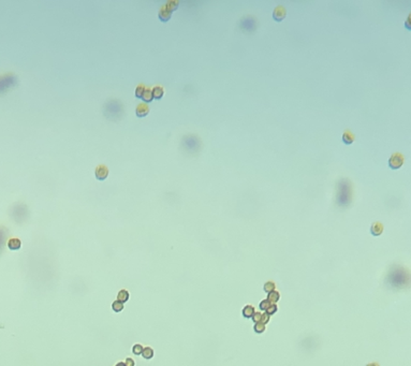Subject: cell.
Returning <instances> with one entry per match:
<instances>
[{
	"label": "cell",
	"mask_w": 411,
	"mask_h": 366,
	"mask_svg": "<svg viewBox=\"0 0 411 366\" xmlns=\"http://www.w3.org/2000/svg\"><path fill=\"white\" fill-rule=\"evenodd\" d=\"M405 163V157L402 153H394L391 155V157L389 158V161H387V165H389L390 169L392 170H398L404 165Z\"/></svg>",
	"instance_id": "cell-1"
},
{
	"label": "cell",
	"mask_w": 411,
	"mask_h": 366,
	"mask_svg": "<svg viewBox=\"0 0 411 366\" xmlns=\"http://www.w3.org/2000/svg\"><path fill=\"white\" fill-rule=\"evenodd\" d=\"M287 10L283 6H277L273 11V20L276 22H281L286 18Z\"/></svg>",
	"instance_id": "cell-2"
},
{
	"label": "cell",
	"mask_w": 411,
	"mask_h": 366,
	"mask_svg": "<svg viewBox=\"0 0 411 366\" xmlns=\"http://www.w3.org/2000/svg\"><path fill=\"white\" fill-rule=\"evenodd\" d=\"M94 175H96V178L98 180H104L109 176V169L104 165H98L96 168V171H94Z\"/></svg>",
	"instance_id": "cell-3"
},
{
	"label": "cell",
	"mask_w": 411,
	"mask_h": 366,
	"mask_svg": "<svg viewBox=\"0 0 411 366\" xmlns=\"http://www.w3.org/2000/svg\"><path fill=\"white\" fill-rule=\"evenodd\" d=\"M135 114L138 117H145L149 114V106L147 105L146 103H141L136 106L135 109Z\"/></svg>",
	"instance_id": "cell-4"
},
{
	"label": "cell",
	"mask_w": 411,
	"mask_h": 366,
	"mask_svg": "<svg viewBox=\"0 0 411 366\" xmlns=\"http://www.w3.org/2000/svg\"><path fill=\"white\" fill-rule=\"evenodd\" d=\"M171 16H172V13H171L170 11H168V10L165 9V7H162L161 9L159 10V12H158V17H159V20L163 23L168 22V20H171Z\"/></svg>",
	"instance_id": "cell-5"
},
{
	"label": "cell",
	"mask_w": 411,
	"mask_h": 366,
	"mask_svg": "<svg viewBox=\"0 0 411 366\" xmlns=\"http://www.w3.org/2000/svg\"><path fill=\"white\" fill-rule=\"evenodd\" d=\"M383 232V226L381 222H374L370 227V233L374 236H379Z\"/></svg>",
	"instance_id": "cell-6"
},
{
	"label": "cell",
	"mask_w": 411,
	"mask_h": 366,
	"mask_svg": "<svg viewBox=\"0 0 411 366\" xmlns=\"http://www.w3.org/2000/svg\"><path fill=\"white\" fill-rule=\"evenodd\" d=\"M354 140H355L354 134L352 133V132H350L349 130H347V131H345L342 133V142L345 143L346 145L352 144V143L354 142Z\"/></svg>",
	"instance_id": "cell-7"
},
{
	"label": "cell",
	"mask_w": 411,
	"mask_h": 366,
	"mask_svg": "<svg viewBox=\"0 0 411 366\" xmlns=\"http://www.w3.org/2000/svg\"><path fill=\"white\" fill-rule=\"evenodd\" d=\"M151 92H153L154 98L157 99V100H160L164 94V88L162 87V86H155V87L151 89Z\"/></svg>",
	"instance_id": "cell-8"
},
{
	"label": "cell",
	"mask_w": 411,
	"mask_h": 366,
	"mask_svg": "<svg viewBox=\"0 0 411 366\" xmlns=\"http://www.w3.org/2000/svg\"><path fill=\"white\" fill-rule=\"evenodd\" d=\"M178 6H180V2H178L177 0H168L164 7H165V9L168 10V11H170L171 13H172V12L176 11V10L178 9Z\"/></svg>",
	"instance_id": "cell-9"
},
{
	"label": "cell",
	"mask_w": 411,
	"mask_h": 366,
	"mask_svg": "<svg viewBox=\"0 0 411 366\" xmlns=\"http://www.w3.org/2000/svg\"><path fill=\"white\" fill-rule=\"evenodd\" d=\"M20 241L18 238H11L8 242V247L11 250H17L20 248Z\"/></svg>",
	"instance_id": "cell-10"
},
{
	"label": "cell",
	"mask_w": 411,
	"mask_h": 366,
	"mask_svg": "<svg viewBox=\"0 0 411 366\" xmlns=\"http://www.w3.org/2000/svg\"><path fill=\"white\" fill-rule=\"evenodd\" d=\"M141 99H142V100L144 101L145 103L151 102V101L154 100V96H153V92H151L150 88H146V89H145L144 94H143V96H142V98H141Z\"/></svg>",
	"instance_id": "cell-11"
},
{
	"label": "cell",
	"mask_w": 411,
	"mask_h": 366,
	"mask_svg": "<svg viewBox=\"0 0 411 366\" xmlns=\"http://www.w3.org/2000/svg\"><path fill=\"white\" fill-rule=\"evenodd\" d=\"M117 298H118L117 301H119L120 303H126L129 300V292L126 291V290H121V291H119Z\"/></svg>",
	"instance_id": "cell-12"
},
{
	"label": "cell",
	"mask_w": 411,
	"mask_h": 366,
	"mask_svg": "<svg viewBox=\"0 0 411 366\" xmlns=\"http://www.w3.org/2000/svg\"><path fill=\"white\" fill-rule=\"evenodd\" d=\"M254 313V308L250 305H247L245 308L243 309V315L245 318H251Z\"/></svg>",
	"instance_id": "cell-13"
},
{
	"label": "cell",
	"mask_w": 411,
	"mask_h": 366,
	"mask_svg": "<svg viewBox=\"0 0 411 366\" xmlns=\"http://www.w3.org/2000/svg\"><path fill=\"white\" fill-rule=\"evenodd\" d=\"M142 355H143V357H144V359H146V360L151 359V357H154V350L150 348V347H146V348L143 349Z\"/></svg>",
	"instance_id": "cell-14"
},
{
	"label": "cell",
	"mask_w": 411,
	"mask_h": 366,
	"mask_svg": "<svg viewBox=\"0 0 411 366\" xmlns=\"http://www.w3.org/2000/svg\"><path fill=\"white\" fill-rule=\"evenodd\" d=\"M279 300V293L277 291H272L268 293V296H267V301L269 303H276L277 301Z\"/></svg>",
	"instance_id": "cell-15"
},
{
	"label": "cell",
	"mask_w": 411,
	"mask_h": 366,
	"mask_svg": "<svg viewBox=\"0 0 411 366\" xmlns=\"http://www.w3.org/2000/svg\"><path fill=\"white\" fill-rule=\"evenodd\" d=\"M112 308H113V310L115 311V312H119V311H121L124 309V305H123V303H120L119 301H115V302L112 304Z\"/></svg>",
	"instance_id": "cell-16"
},
{
	"label": "cell",
	"mask_w": 411,
	"mask_h": 366,
	"mask_svg": "<svg viewBox=\"0 0 411 366\" xmlns=\"http://www.w3.org/2000/svg\"><path fill=\"white\" fill-rule=\"evenodd\" d=\"M145 89H146V87H145L144 85L136 86V88H135V97H136V98H142V96H143V94H144Z\"/></svg>",
	"instance_id": "cell-17"
},
{
	"label": "cell",
	"mask_w": 411,
	"mask_h": 366,
	"mask_svg": "<svg viewBox=\"0 0 411 366\" xmlns=\"http://www.w3.org/2000/svg\"><path fill=\"white\" fill-rule=\"evenodd\" d=\"M264 290L266 292H272V291H275V283H272V281H269V283H266L264 285Z\"/></svg>",
	"instance_id": "cell-18"
},
{
	"label": "cell",
	"mask_w": 411,
	"mask_h": 366,
	"mask_svg": "<svg viewBox=\"0 0 411 366\" xmlns=\"http://www.w3.org/2000/svg\"><path fill=\"white\" fill-rule=\"evenodd\" d=\"M254 331L257 332V333H263V332L265 331V324H262V323H256V325H254Z\"/></svg>",
	"instance_id": "cell-19"
},
{
	"label": "cell",
	"mask_w": 411,
	"mask_h": 366,
	"mask_svg": "<svg viewBox=\"0 0 411 366\" xmlns=\"http://www.w3.org/2000/svg\"><path fill=\"white\" fill-rule=\"evenodd\" d=\"M143 347L141 346V345H134V347H133V353L135 355H139V354H142V352H143Z\"/></svg>",
	"instance_id": "cell-20"
},
{
	"label": "cell",
	"mask_w": 411,
	"mask_h": 366,
	"mask_svg": "<svg viewBox=\"0 0 411 366\" xmlns=\"http://www.w3.org/2000/svg\"><path fill=\"white\" fill-rule=\"evenodd\" d=\"M271 305H272V304L268 302V301H267V300H264V301H262V302H261V304H260V308L262 309V310H265V311H266V309L268 308V307L271 306Z\"/></svg>",
	"instance_id": "cell-21"
},
{
	"label": "cell",
	"mask_w": 411,
	"mask_h": 366,
	"mask_svg": "<svg viewBox=\"0 0 411 366\" xmlns=\"http://www.w3.org/2000/svg\"><path fill=\"white\" fill-rule=\"evenodd\" d=\"M251 318H252V320H254L256 323H259L261 321V318H262V313H261V312H254V316H252Z\"/></svg>",
	"instance_id": "cell-22"
},
{
	"label": "cell",
	"mask_w": 411,
	"mask_h": 366,
	"mask_svg": "<svg viewBox=\"0 0 411 366\" xmlns=\"http://www.w3.org/2000/svg\"><path fill=\"white\" fill-rule=\"evenodd\" d=\"M276 311H277V306H276V305H271V306L266 309V313L269 315V316L273 315V313H275Z\"/></svg>",
	"instance_id": "cell-23"
},
{
	"label": "cell",
	"mask_w": 411,
	"mask_h": 366,
	"mask_svg": "<svg viewBox=\"0 0 411 366\" xmlns=\"http://www.w3.org/2000/svg\"><path fill=\"white\" fill-rule=\"evenodd\" d=\"M268 320H269V315H267V313H262V318H261L260 322L262 323V324H266V323L268 322Z\"/></svg>",
	"instance_id": "cell-24"
},
{
	"label": "cell",
	"mask_w": 411,
	"mask_h": 366,
	"mask_svg": "<svg viewBox=\"0 0 411 366\" xmlns=\"http://www.w3.org/2000/svg\"><path fill=\"white\" fill-rule=\"evenodd\" d=\"M126 366H134V361L132 359H127V361H126Z\"/></svg>",
	"instance_id": "cell-25"
},
{
	"label": "cell",
	"mask_w": 411,
	"mask_h": 366,
	"mask_svg": "<svg viewBox=\"0 0 411 366\" xmlns=\"http://www.w3.org/2000/svg\"><path fill=\"white\" fill-rule=\"evenodd\" d=\"M406 27L408 29H410V16L408 17V20H407V22H406Z\"/></svg>",
	"instance_id": "cell-26"
},
{
	"label": "cell",
	"mask_w": 411,
	"mask_h": 366,
	"mask_svg": "<svg viewBox=\"0 0 411 366\" xmlns=\"http://www.w3.org/2000/svg\"><path fill=\"white\" fill-rule=\"evenodd\" d=\"M366 366H379V364L378 363H370V364H367Z\"/></svg>",
	"instance_id": "cell-27"
},
{
	"label": "cell",
	"mask_w": 411,
	"mask_h": 366,
	"mask_svg": "<svg viewBox=\"0 0 411 366\" xmlns=\"http://www.w3.org/2000/svg\"><path fill=\"white\" fill-rule=\"evenodd\" d=\"M116 366H126V364H125V363H123V362H120V363H118Z\"/></svg>",
	"instance_id": "cell-28"
}]
</instances>
